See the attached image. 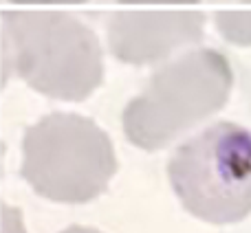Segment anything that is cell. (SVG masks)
<instances>
[{
  "instance_id": "obj_1",
  "label": "cell",
  "mask_w": 251,
  "mask_h": 233,
  "mask_svg": "<svg viewBox=\"0 0 251 233\" xmlns=\"http://www.w3.org/2000/svg\"><path fill=\"white\" fill-rule=\"evenodd\" d=\"M4 66L35 93L84 101L104 82V51L91 26L64 11H7Z\"/></svg>"
},
{
  "instance_id": "obj_2",
  "label": "cell",
  "mask_w": 251,
  "mask_h": 233,
  "mask_svg": "<svg viewBox=\"0 0 251 233\" xmlns=\"http://www.w3.org/2000/svg\"><path fill=\"white\" fill-rule=\"evenodd\" d=\"M234 88L231 64L216 48H192L168 60L126 104L124 134L132 145L159 152L218 110Z\"/></svg>"
},
{
  "instance_id": "obj_3",
  "label": "cell",
  "mask_w": 251,
  "mask_h": 233,
  "mask_svg": "<svg viewBox=\"0 0 251 233\" xmlns=\"http://www.w3.org/2000/svg\"><path fill=\"white\" fill-rule=\"evenodd\" d=\"M168 178L187 213L209 225H236L251 216V130L214 121L181 141L168 161Z\"/></svg>"
},
{
  "instance_id": "obj_4",
  "label": "cell",
  "mask_w": 251,
  "mask_h": 233,
  "mask_svg": "<svg viewBox=\"0 0 251 233\" xmlns=\"http://www.w3.org/2000/svg\"><path fill=\"white\" fill-rule=\"evenodd\" d=\"M117 172L108 132L75 113H51L26 128L22 176L42 198L84 205L100 198Z\"/></svg>"
},
{
  "instance_id": "obj_5",
  "label": "cell",
  "mask_w": 251,
  "mask_h": 233,
  "mask_svg": "<svg viewBox=\"0 0 251 233\" xmlns=\"http://www.w3.org/2000/svg\"><path fill=\"white\" fill-rule=\"evenodd\" d=\"M205 13L183 9L117 11L108 22L110 53L124 64L146 66L168 62L176 51L203 40Z\"/></svg>"
},
{
  "instance_id": "obj_6",
  "label": "cell",
  "mask_w": 251,
  "mask_h": 233,
  "mask_svg": "<svg viewBox=\"0 0 251 233\" xmlns=\"http://www.w3.org/2000/svg\"><path fill=\"white\" fill-rule=\"evenodd\" d=\"M216 29L231 44L238 47H251V11H218L216 13Z\"/></svg>"
},
{
  "instance_id": "obj_7",
  "label": "cell",
  "mask_w": 251,
  "mask_h": 233,
  "mask_svg": "<svg viewBox=\"0 0 251 233\" xmlns=\"http://www.w3.org/2000/svg\"><path fill=\"white\" fill-rule=\"evenodd\" d=\"M4 233H25L20 227V218H18V211L4 207V220H2Z\"/></svg>"
},
{
  "instance_id": "obj_8",
  "label": "cell",
  "mask_w": 251,
  "mask_h": 233,
  "mask_svg": "<svg viewBox=\"0 0 251 233\" xmlns=\"http://www.w3.org/2000/svg\"><path fill=\"white\" fill-rule=\"evenodd\" d=\"M122 4H196L201 0H119Z\"/></svg>"
},
{
  "instance_id": "obj_9",
  "label": "cell",
  "mask_w": 251,
  "mask_h": 233,
  "mask_svg": "<svg viewBox=\"0 0 251 233\" xmlns=\"http://www.w3.org/2000/svg\"><path fill=\"white\" fill-rule=\"evenodd\" d=\"M16 4H82L86 0H9Z\"/></svg>"
},
{
  "instance_id": "obj_10",
  "label": "cell",
  "mask_w": 251,
  "mask_h": 233,
  "mask_svg": "<svg viewBox=\"0 0 251 233\" xmlns=\"http://www.w3.org/2000/svg\"><path fill=\"white\" fill-rule=\"evenodd\" d=\"M60 233H101L100 229H93V227H82V225H73L69 229L60 231Z\"/></svg>"
}]
</instances>
